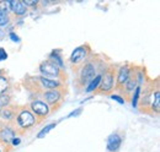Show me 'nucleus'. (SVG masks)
<instances>
[{
    "label": "nucleus",
    "mask_w": 160,
    "mask_h": 152,
    "mask_svg": "<svg viewBox=\"0 0 160 152\" xmlns=\"http://www.w3.org/2000/svg\"><path fill=\"white\" fill-rule=\"evenodd\" d=\"M47 60H49L51 63L56 64L57 66H59V68H62V69H64V63H63V60H62L59 50H53V52L49 54V58H48Z\"/></svg>",
    "instance_id": "nucleus-17"
},
{
    "label": "nucleus",
    "mask_w": 160,
    "mask_h": 152,
    "mask_svg": "<svg viewBox=\"0 0 160 152\" xmlns=\"http://www.w3.org/2000/svg\"><path fill=\"white\" fill-rule=\"evenodd\" d=\"M23 86L28 91V93L31 97H35V99H37V97H41L46 92L44 87L42 86L40 81V76H31V75H27L25 76L23 78Z\"/></svg>",
    "instance_id": "nucleus-11"
},
{
    "label": "nucleus",
    "mask_w": 160,
    "mask_h": 152,
    "mask_svg": "<svg viewBox=\"0 0 160 152\" xmlns=\"http://www.w3.org/2000/svg\"><path fill=\"white\" fill-rule=\"evenodd\" d=\"M143 83H144V86L140 87L139 99H138V103H137V108H139L142 113L152 115L150 107H152L154 92H155L157 88H159V78L147 80Z\"/></svg>",
    "instance_id": "nucleus-4"
},
{
    "label": "nucleus",
    "mask_w": 160,
    "mask_h": 152,
    "mask_svg": "<svg viewBox=\"0 0 160 152\" xmlns=\"http://www.w3.org/2000/svg\"><path fill=\"white\" fill-rule=\"evenodd\" d=\"M10 22V14L4 12L2 10H0V27L6 26Z\"/></svg>",
    "instance_id": "nucleus-21"
},
{
    "label": "nucleus",
    "mask_w": 160,
    "mask_h": 152,
    "mask_svg": "<svg viewBox=\"0 0 160 152\" xmlns=\"http://www.w3.org/2000/svg\"><path fill=\"white\" fill-rule=\"evenodd\" d=\"M11 87V82L10 78L8 76L0 75V95L4 93H9V90Z\"/></svg>",
    "instance_id": "nucleus-16"
},
{
    "label": "nucleus",
    "mask_w": 160,
    "mask_h": 152,
    "mask_svg": "<svg viewBox=\"0 0 160 152\" xmlns=\"http://www.w3.org/2000/svg\"><path fill=\"white\" fill-rule=\"evenodd\" d=\"M81 111H82V109H81V108H79L78 111H74V112H72V113L68 115V118H72V116H78V115L81 113Z\"/></svg>",
    "instance_id": "nucleus-26"
},
{
    "label": "nucleus",
    "mask_w": 160,
    "mask_h": 152,
    "mask_svg": "<svg viewBox=\"0 0 160 152\" xmlns=\"http://www.w3.org/2000/svg\"><path fill=\"white\" fill-rule=\"evenodd\" d=\"M100 80H101V74L100 75H98L89 85H88V87H86V92L88 93H90V92H94L96 88H98V86H99V83H100Z\"/></svg>",
    "instance_id": "nucleus-18"
},
{
    "label": "nucleus",
    "mask_w": 160,
    "mask_h": 152,
    "mask_svg": "<svg viewBox=\"0 0 160 152\" xmlns=\"http://www.w3.org/2000/svg\"><path fill=\"white\" fill-rule=\"evenodd\" d=\"M54 126H57V123H51V124H48V125H46V128H43L42 130H41L38 135H37V139H43L47 134L49 133Z\"/></svg>",
    "instance_id": "nucleus-20"
},
{
    "label": "nucleus",
    "mask_w": 160,
    "mask_h": 152,
    "mask_svg": "<svg viewBox=\"0 0 160 152\" xmlns=\"http://www.w3.org/2000/svg\"><path fill=\"white\" fill-rule=\"evenodd\" d=\"M23 2V5L28 9V6H32V7H36L37 5H38V1L37 0H35V1H31V0H23L22 1Z\"/></svg>",
    "instance_id": "nucleus-23"
},
{
    "label": "nucleus",
    "mask_w": 160,
    "mask_h": 152,
    "mask_svg": "<svg viewBox=\"0 0 160 152\" xmlns=\"http://www.w3.org/2000/svg\"><path fill=\"white\" fill-rule=\"evenodd\" d=\"M139 70L140 68H137L136 65L131 64V70H129V75L127 77V81L124 82L122 88L117 92L118 96H121L123 98L124 102L131 101L134 90L139 86Z\"/></svg>",
    "instance_id": "nucleus-5"
},
{
    "label": "nucleus",
    "mask_w": 160,
    "mask_h": 152,
    "mask_svg": "<svg viewBox=\"0 0 160 152\" xmlns=\"http://www.w3.org/2000/svg\"><path fill=\"white\" fill-rule=\"evenodd\" d=\"M28 11V9L23 5V2L20 0H12L10 1V12L12 14L14 17L16 16H23L26 15Z\"/></svg>",
    "instance_id": "nucleus-13"
},
{
    "label": "nucleus",
    "mask_w": 160,
    "mask_h": 152,
    "mask_svg": "<svg viewBox=\"0 0 160 152\" xmlns=\"http://www.w3.org/2000/svg\"><path fill=\"white\" fill-rule=\"evenodd\" d=\"M118 65L113 63H107L105 69L101 73V80L98 88L94 91V95L96 96H111L115 91V80L117 73Z\"/></svg>",
    "instance_id": "nucleus-3"
},
{
    "label": "nucleus",
    "mask_w": 160,
    "mask_h": 152,
    "mask_svg": "<svg viewBox=\"0 0 160 152\" xmlns=\"http://www.w3.org/2000/svg\"><path fill=\"white\" fill-rule=\"evenodd\" d=\"M10 102H11V96H10V93L0 95V109L4 108V107L10 106Z\"/></svg>",
    "instance_id": "nucleus-19"
},
{
    "label": "nucleus",
    "mask_w": 160,
    "mask_h": 152,
    "mask_svg": "<svg viewBox=\"0 0 160 152\" xmlns=\"http://www.w3.org/2000/svg\"><path fill=\"white\" fill-rule=\"evenodd\" d=\"M150 112H152V115H159V113H160V90L159 88H157L155 92H154L152 107H150Z\"/></svg>",
    "instance_id": "nucleus-15"
},
{
    "label": "nucleus",
    "mask_w": 160,
    "mask_h": 152,
    "mask_svg": "<svg viewBox=\"0 0 160 152\" xmlns=\"http://www.w3.org/2000/svg\"><path fill=\"white\" fill-rule=\"evenodd\" d=\"M28 109L31 111V113L33 114V116L36 119V125H38L42 121H44L52 114L49 107L41 99H32L31 103H30Z\"/></svg>",
    "instance_id": "nucleus-8"
},
{
    "label": "nucleus",
    "mask_w": 160,
    "mask_h": 152,
    "mask_svg": "<svg viewBox=\"0 0 160 152\" xmlns=\"http://www.w3.org/2000/svg\"><path fill=\"white\" fill-rule=\"evenodd\" d=\"M129 70H131V63H126L122 66H118L117 73H116V80H115V91L118 92L122 86L124 85V82L127 81V77L129 75Z\"/></svg>",
    "instance_id": "nucleus-12"
},
{
    "label": "nucleus",
    "mask_w": 160,
    "mask_h": 152,
    "mask_svg": "<svg viewBox=\"0 0 160 152\" xmlns=\"http://www.w3.org/2000/svg\"><path fill=\"white\" fill-rule=\"evenodd\" d=\"M0 10H2L4 12L10 14V1L1 0V1H0Z\"/></svg>",
    "instance_id": "nucleus-22"
},
{
    "label": "nucleus",
    "mask_w": 160,
    "mask_h": 152,
    "mask_svg": "<svg viewBox=\"0 0 160 152\" xmlns=\"http://www.w3.org/2000/svg\"><path fill=\"white\" fill-rule=\"evenodd\" d=\"M43 98V102L49 107L51 113H54L62 107V104L64 103V97L65 93L57 91V90H51V91H46L43 95L41 96Z\"/></svg>",
    "instance_id": "nucleus-9"
},
{
    "label": "nucleus",
    "mask_w": 160,
    "mask_h": 152,
    "mask_svg": "<svg viewBox=\"0 0 160 152\" xmlns=\"http://www.w3.org/2000/svg\"><path fill=\"white\" fill-rule=\"evenodd\" d=\"M6 59H8V53L5 52L4 48H0V61L6 60Z\"/></svg>",
    "instance_id": "nucleus-25"
},
{
    "label": "nucleus",
    "mask_w": 160,
    "mask_h": 152,
    "mask_svg": "<svg viewBox=\"0 0 160 152\" xmlns=\"http://www.w3.org/2000/svg\"><path fill=\"white\" fill-rule=\"evenodd\" d=\"M35 125H36V119L33 114L31 113V111L25 106H18L15 119L12 120L11 124H9V126L15 131L16 136L25 135L27 130L32 129Z\"/></svg>",
    "instance_id": "nucleus-2"
},
{
    "label": "nucleus",
    "mask_w": 160,
    "mask_h": 152,
    "mask_svg": "<svg viewBox=\"0 0 160 152\" xmlns=\"http://www.w3.org/2000/svg\"><path fill=\"white\" fill-rule=\"evenodd\" d=\"M20 141L21 140L19 139V137H15V139H14V141H12V146H14V147H16V146L20 144Z\"/></svg>",
    "instance_id": "nucleus-28"
},
{
    "label": "nucleus",
    "mask_w": 160,
    "mask_h": 152,
    "mask_svg": "<svg viewBox=\"0 0 160 152\" xmlns=\"http://www.w3.org/2000/svg\"><path fill=\"white\" fill-rule=\"evenodd\" d=\"M110 97H111V98H112L113 101H117V102H118L120 104H123V103H124V101H123V98H122L121 96H118V95H111V96H110Z\"/></svg>",
    "instance_id": "nucleus-24"
},
{
    "label": "nucleus",
    "mask_w": 160,
    "mask_h": 152,
    "mask_svg": "<svg viewBox=\"0 0 160 152\" xmlns=\"http://www.w3.org/2000/svg\"><path fill=\"white\" fill-rule=\"evenodd\" d=\"M107 63L105 61V59H101L100 55H96L92 53L84 64H81L79 68L73 70L75 75V78H74L75 87L79 90L88 87V85L102 73Z\"/></svg>",
    "instance_id": "nucleus-1"
},
{
    "label": "nucleus",
    "mask_w": 160,
    "mask_h": 152,
    "mask_svg": "<svg viewBox=\"0 0 160 152\" xmlns=\"http://www.w3.org/2000/svg\"><path fill=\"white\" fill-rule=\"evenodd\" d=\"M91 54H92V49L89 43H84L79 47H77L69 58V64H70L72 69L74 70V69L79 68L81 64H84L89 59Z\"/></svg>",
    "instance_id": "nucleus-7"
},
{
    "label": "nucleus",
    "mask_w": 160,
    "mask_h": 152,
    "mask_svg": "<svg viewBox=\"0 0 160 152\" xmlns=\"http://www.w3.org/2000/svg\"><path fill=\"white\" fill-rule=\"evenodd\" d=\"M122 144V137L118 133L111 134L107 139V151L108 152H116L120 149Z\"/></svg>",
    "instance_id": "nucleus-14"
},
{
    "label": "nucleus",
    "mask_w": 160,
    "mask_h": 152,
    "mask_svg": "<svg viewBox=\"0 0 160 152\" xmlns=\"http://www.w3.org/2000/svg\"><path fill=\"white\" fill-rule=\"evenodd\" d=\"M40 73L41 76L47 77V78H53V80H59L63 82H67V73L65 69H62L57 66L56 64L51 63L49 60H44L40 64Z\"/></svg>",
    "instance_id": "nucleus-6"
},
{
    "label": "nucleus",
    "mask_w": 160,
    "mask_h": 152,
    "mask_svg": "<svg viewBox=\"0 0 160 152\" xmlns=\"http://www.w3.org/2000/svg\"><path fill=\"white\" fill-rule=\"evenodd\" d=\"M16 137L15 131L6 124H2L0 121V147L2 149L4 152H12L14 151V146H12V141Z\"/></svg>",
    "instance_id": "nucleus-10"
},
{
    "label": "nucleus",
    "mask_w": 160,
    "mask_h": 152,
    "mask_svg": "<svg viewBox=\"0 0 160 152\" xmlns=\"http://www.w3.org/2000/svg\"><path fill=\"white\" fill-rule=\"evenodd\" d=\"M9 36H10V38H11L14 42H20V38H19V36H18V35H15L14 32H11Z\"/></svg>",
    "instance_id": "nucleus-27"
}]
</instances>
